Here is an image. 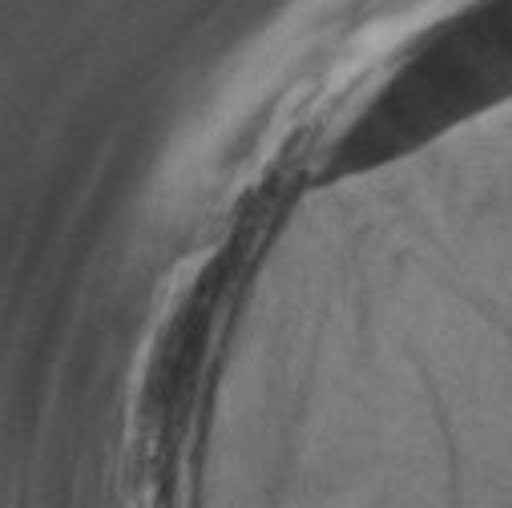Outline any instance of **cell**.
Returning <instances> with one entry per match:
<instances>
[{"instance_id":"obj_1","label":"cell","mask_w":512,"mask_h":508,"mask_svg":"<svg viewBox=\"0 0 512 508\" xmlns=\"http://www.w3.org/2000/svg\"><path fill=\"white\" fill-rule=\"evenodd\" d=\"M504 93H512V0H464L408 45L339 158H392L412 138Z\"/></svg>"}]
</instances>
